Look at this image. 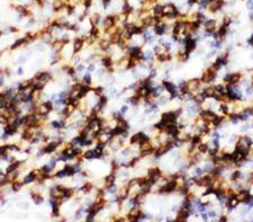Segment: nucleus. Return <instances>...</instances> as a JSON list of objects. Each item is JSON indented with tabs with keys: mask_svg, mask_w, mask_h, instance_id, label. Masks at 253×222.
<instances>
[{
	"mask_svg": "<svg viewBox=\"0 0 253 222\" xmlns=\"http://www.w3.org/2000/svg\"><path fill=\"white\" fill-rule=\"evenodd\" d=\"M115 21H116V19H115L114 17H111V16L107 17V18L105 19V28H110V27H112V26L115 25Z\"/></svg>",
	"mask_w": 253,
	"mask_h": 222,
	"instance_id": "4468645a",
	"label": "nucleus"
},
{
	"mask_svg": "<svg viewBox=\"0 0 253 222\" xmlns=\"http://www.w3.org/2000/svg\"><path fill=\"white\" fill-rule=\"evenodd\" d=\"M179 12L177 10V8L174 7V5L172 3H167L163 6V16L168 17V18H174L176 16H178Z\"/></svg>",
	"mask_w": 253,
	"mask_h": 222,
	"instance_id": "f03ea898",
	"label": "nucleus"
},
{
	"mask_svg": "<svg viewBox=\"0 0 253 222\" xmlns=\"http://www.w3.org/2000/svg\"><path fill=\"white\" fill-rule=\"evenodd\" d=\"M82 45H83L82 38H77V40L74 41V45H73V52L74 53L79 52L81 49H82Z\"/></svg>",
	"mask_w": 253,
	"mask_h": 222,
	"instance_id": "ddd939ff",
	"label": "nucleus"
},
{
	"mask_svg": "<svg viewBox=\"0 0 253 222\" xmlns=\"http://www.w3.org/2000/svg\"><path fill=\"white\" fill-rule=\"evenodd\" d=\"M44 104L46 105V107H47L50 111H52V109H53V103H52V102H45Z\"/></svg>",
	"mask_w": 253,
	"mask_h": 222,
	"instance_id": "cd10ccee",
	"label": "nucleus"
},
{
	"mask_svg": "<svg viewBox=\"0 0 253 222\" xmlns=\"http://www.w3.org/2000/svg\"><path fill=\"white\" fill-rule=\"evenodd\" d=\"M52 125H53V127L54 129H62V124H61V122H53L52 123Z\"/></svg>",
	"mask_w": 253,
	"mask_h": 222,
	"instance_id": "a878e982",
	"label": "nucleus"
},
{
	"mask_svg": "<svg viewBox=\"0 0 253 222\" xmlns=\"http://www.w3.org/2000/svg\"><path fill=\"white\" fill-rule=\"evenodd\" d=\"M102 90H104V89H102V87H97V88H96L93 91H95V94H96L97 96H100L101 94H102Z\"/></svg>",
	"mask_w": 253,
	"mask_h": 222,
	"instance_id": "393cba45",
	"label": "nucleus"
},
{
	"mask_svg": "<svg viewBox=\"0 0 253 222\" xmlns=\"http://www.w3.org/2000/svg\"><path fill=\"white\" fill-rule=\"evenodd\" d=\"M115 179H116V176H115V174H114V173L109 174V175L106 177V186L108 187V186L112 185V184H114V181H115Z\"/></svg>",
	"mask_w": 253,
	"mask_h": 222,
	"instance_id": "2eb2a0df",
	"label": "nucleus"
},
{
	"mask_svg": "<svg viewBox=\"0 0 253 222\" xmlns=\"http://www.w3.org/2000/svg\"><path fill=\"white\" fill-rule=\"evenodd\" d=\"M62 142V140L60 141H58V142H52L50 144H47L45 148L43 149V152H46V153H51V152H53V151H55V149L58 148V146H59V143Z\"/></svg>",
	"mask_w": 253,
	"mask_h": 222,
	"instance_id": "9d476101",
	"label": "nucleus"
},
{
	"mask_svg": "<svg viewBox=\"0 0 253 222\" xmlns=\"http://www.w3.org/2000/svg\"><path fill=\"white\" fill-rule=\"evenodd\" d=\"M249 130V125H243L242 126V131L243 132H246Z\"/></svg>",
	"mask_w": 253,
	"mask_h": 222,
	"instance_id": "7c9ffc66",
	"label": "nucleus"
},
{
	"mask_svg": "<svg viewBox=\"0 0 253 222\" xmlns=\"http://www.w3.org/2000/svg\"><path fill=\"white\" fill-rule=\"evenodd\" d=\"M37 1H42V0H37Z\"/></svg>",
	"mask_w": 253,
	"mask_h": 222,
	"instance_id": "e433bc0d",
	"label": "nucleus"
},
{
	"mask_svg": "<svg viewBox=\"0 0 253 222\" xmlns=\"http://www.w3.org/2000/svg\"><path fill=\"white\" fill-rule=\"evenodd\" d=\"M188 58H189V54H188L187 52H182V53H179V54H178V61H180V62H184V61H187Z\"/></svg>",
	"mask_w": 253,
	"mask_h": 222,
	"instance_id": "a211bd4d",
	"label": "nucleus"
},
{
	"mask_svg": "<svg viewBox=\"0 0 253 222\" xmlns=\"http://www.w3.org/2000/svg\"><path fill=\"white\" fill-rule=\"evenodd\" d=\"M149 140H150V137H147L145 133L140 132V133L134 134V135L131 137V143L132 144H138V146H140L142 142H144V141H149Z\"/></svg>",
	"mask_w": 253,
	"mask_h": 222,
	"instance_id": "39448f33",
	"label": "nucleus"
},
{
	"mask_svg": "<svg viewBox=\"0 0 253 222\" xmlns=\"http://www.w3.org/2000/svg\"><path fill=\"white\" fill-rule=\"evenodd\" d=\"M98 18H99V15H93L92 16V18H91V21H92V24H97L98 23Z\"/></svg>",
	"mask_w": 253,
	"mask_h": 222,
	"instance_id": "bb28decb",
	"label": "nucleus"
},
{
	"mask_svg": "<svg viewBox=\"0 0 253 222\" xmlns=\"http://www.w3.org/2000/svg\"><path fill=\"white\" fill-rule=\"evenodd\" d=\"M32 196H33V199H34V202L36 203V204H40L42 202H43V199H42V196L38 195V194H35V193H33L32 194Z\"/></svg>",
	"mask_w": 253,
	"mask_h": 222,
	"instance_id": "412c9836",
	"label": "nucleus"
},
{
	"mask_svg": "<svg viewBox=\"0 0 253 222\" xmlns=\"http://www.w3.org/2000/svg\"><path fill=\"white\" fill-rule=\"evenodd\" d=\"M161 176H162L161 171L156 167H153V168L149 169V171H147V177L150 178L152 184H155L158 180L161 178Z\"/></svg>",
	"mask_w": 253,
	"mask_h": 222,
	"instance_id": "7ed1b4c3",
	"label": "nucleus"
},
{
	"mask_svg": "<svg viewBox=\"0 0 253 222\" xmlns=\"http://www.w3.org/2000/svg\"><path fill=\"white\" fill-rule=\"evenodd\" d=\"M202 93H204V95L206 98H214L215 97V94H216V88H215V86H206L205 87V89L202 90Z\"/></svg>",
	"mask_w": 253,
	"mask_h": 222,
	"instance_id": "6e6552de",
	"label": "nucleus"
},
{
	"mask_svg": "<svg viewBox=\"0 0 253 222\" xmlns=\"http://www.w3.org/2000/svg\"><path fill=\"white\" fill-rule=\"evenodd\" d=\"M153 14L155 17H161L163 16V6L162 5H155L153 7Z\"/></svg>",
	"mask_w": 253,
	"mask_h": 222,
	"instance_id": "9b49d317",
	"label": "nucleus"
},
{
	"mask_svg": "<svg viewBox=\"0 0 253 222\" xmlns=\"http://www.w3.org/2000/svg\"><path fill=\"white\" fill-rule=\"evenodd\" d=\"M88 69H89V71H92V70H93V69H95V65H93V64H90V65H89V68H88Z\"/></svg>",
	"mask_w": 253,
	"mask_h": 222,
	"instance_id": "473e14b6",
	"label": "nucleus"
},
{
	"mask_svg": "<svg viewBox=\"0 0 253 222\" xmlns=\"http://www.w3.org/2000/svg\"><path fill=\"white\" fill-rule=\"evenodd\" d=\"M91 188H92V184L91 183H86L82 187H81V192H83V193H88V192H90Z\"/></svg>",
	"mask_w": 253,
	"mask_h": 222,
	"instance_id": "6ab92c4d",
	"label": "nucleus"
},
{
	"mask_svg": "<svg viewBox=\"0 0 253 222\" xmlns=\"http://www.w3.org/2000/svg\"><path fill=\"white\" fill-rule=\"evenodd\" d=\"M62 7H63V1L56 0V1L54 2V9H55V10H60Z\"/></svg>",
	"mask_w": 253,
	"mask_h": 222,
	"instance_id": "5701e85b",
	"label": "nucleus"
},
{
	"mask_svg": "<svg viewBox=\"0 0 253 222\" xmlns=\"http://www.w3.org/2000/svg\"><path fill=\"white\" fill-rule=\"evenodd\" d=\"M215 77H216V74H214V72L209 71L207 69L206 71H204L202 78H200V81H202V84H208V82H212L213 80L215 79Z\"/></svg>",
	"mask_w": 253,
	"mask_h": 222,
	"instance_id": "423d86ee",
	"label": "nucleus"
},
{
	"mask_svg": "<svg viewBox=\"0 0 253 222\" xmlns=\"http://www.w3.org/2000/svg\"><path fill=\"white\" fill-rule=\"evenodd\" d=\"M232 23V19L230 18V17H224V21H223V25H225V26H230V24Z\"/></svg>",
	"mask_w": 253,
	"mask_h": 222,
	"instance_id": "b1692460",
	"label": "nucleus"
},
{
	"mask_svg": "<svg viewBox=\"0 0 253 222\" xmlns=\"http://www.w3.org/2000/svg\"><path fill=\"white\" fill-rule=\"evenodd\" d=\"M239 204H240V201H239V200L236 199V196L234 195L232 197L227 199V201H226V208H227L228 210H233V209H235Z\"/></svg>",
	"mask_w": 253,
	"mask_h": 222,
	"instance_id": "1a4fd4ad",
	"label": "nucleus"
},
{
	"mask_svg": "<svg viewBox=\"0 0 253 222\" xmlns=\"http://www.w3.org/2000/svg\"><path fill=\"white\" fill-rule=\"evenodd\" d=\"M86 2H84V5H86V7L88 8V7H90V5H91V0H84Z\"/></svg>",
	"mask_w": 253,
	"mask_h": 222,
	"instance_id": "c756f323",
	"label": "nucleus"
},
{
	"mask_svg": "<svg viewBox=\"0 0 253 222\" xmlns=\"http://www.w3.org/2000/svg\"><path fill=\"white\" fill-rule=\"evenodd\" d=\"M242 79V74L240 72H233V74H227L224 77V82L226 85H237Z\"/></svg>",
	"mask_w": 253,
	"mask_h": 222,
	"instance_id": "f257e3e1",
	"label": "nucleus"
},
{
	"mask_svg": "<svg viewBox=\"0 0 253 222\" xmlns=\"http://www.w3.org/2000/svg\"><path fill=\"white\" fill-rule=\"evenodd\" d=\"M101 62H102V64H104L105 67H107V68H110L111 65H112V61H111V59L109 58V56H105V58H102Z\"/></svg>",
	"mask_w": 253,
	"mask_h": 222,
	"instance_id": "f3484780",
	"label": "nucleus"
},
{
	"mask_svg": "<svg viewBox=\"0 0 253 222\" xmlns=\"http://www.w3.org/2000/svg\"><path fill=\"white\" fill-rule=\"evenodd\" d=\"M83 158H86V159L95 158V150H92V151H87V152L83 155Z\"/></svg>",
	"mask_w": 253,
	"mask_h": 222,
	"instance_id": "4be33fe9",
	"label": "nucleus"
},
{
	"mask_svg": "<svg viewBox=\"0 0 253 222\" xmlns=\"http://www.w3.org/2000/svg\"><path fill=\"white\" fill-rule=\"evenodd\" d=\"M36 180V175L34 174V171H32L29 173L26 177H25V179H24V183H26V184H28V183H32V181H35Z\"/></svg>",
	"mask_w": 253,
	"mask_h": 222,
	"instance_id": "dca6fc26",
	"label": "nucleus"
},
{
	"mask_svg": "<svg viewBox=\"0 0 253 222\" xmlns=\"http://www.w3.org/2000/svg\"><path fill=\"white\" fill-rule=\"evenodd\" d=\"M218 221H221V222H225V221H227V217H225V215H222V217H221V219H219Z\"/></svg>",
	"mask_w": 253,
	"mask_h": 222,
	"instance_id": "c85d7f7f",
	"label": "nucleus"
},
{
	"mask_svg": "<svg viewBox=\"0 0 253 222\" xmlns=\"http://www.w3.org/2000/svg\"><path fill=\"white\" fill-rule=\"evenodd\" d=\"M127 109H128V107H127V106H124V107H123V108H121V113H125V112H126V111H127Z\"/></svg>",
	"mask_w": 253,
	"mask_h": 222,
	"instance_id": "2f4dec72",
	"label": "nucleus"
},
{
	"mask_svg": "<svg viewBox=\"0 0 253 222\" xmlns=\"http://www.w3.org/2000/svg\"><path fill=\"white\" fill-rule=\"evenodd\" d=\"M208 144H206V143H199L198 146H197V152L198 153H202V155H205V153H207L208 152Z\"/></svg>",
	"mask_w": 253,
	"mask_h": 222,
	"instance_id": "f8f14e48",
	"label": "nucleus"
},
{
	"mask_svg": "<svg viewBox=\"0 0 253 222\" xmlns=\"http://www.w3.org/2000/svg\"><path fill=\"white\" fill-rule=\"evenodd\" d=\"M205 30H206V33H208V34L215 33V31H216V21L208 19V21H205Z\"/></svg>",
	"mask_w": 253,
	"mask_h": 222,
	"instance_id": "0eeeda50",
	"label": "nucleus"
},
{
	"mask_svg": "<svg viewBox=\"0 0 253 222\" xmlns=\"http://www.w3.org/2000/svg\"><path fill=\"white\" fill-rule=\"evenodd\" d=\"M21 72H23V70H21V69H19V70H18V74H21Z\"/></svg>",
	"mask_w": 253,
	"mask_h": 222,
	"instance_id": "c9c22d12",
	"label": "nucleus"
},
{
	"mask_svg": "<svg viewBox=\"0 0 253 222\" xmlns=\"http://www.w3.org/2000/svg\"><path fill=\"white\" fill-rule=\"evenodd\" d=\"M235 196H236V199L240 201V203H241V202L246 203V202L250 200V197H251V193L248 190L241 188V190H239L235 193Z\"/></svg>",
	"mask_w": 253,
	"mask_h": 222,
	"instance_id": "20e7f679",
	"label": "nucleus"
},
{
	"mask_svg": "<svg viewBox=\"0 0 253 222\" xmlns=\"http://www.w3.org/2000/svg\"><path fill=\"white\" fill-rule=\"evenodd\" d=\"M21 183H19V181H12V186H11V188H12V190L14 192H18V190L21 188Z\"/></svg>",
	"mask_w": 253,
	"mask_h": 222,
	"instance_id": "aec40b11",
	"label": "nucleus"
},
{
	"mask_svg": "<svg viewBox=\"0 0 253 222\" xmlns=\"http://www.w3.org/2000/svg\"><path fill=\"white\" fill-rule=\"evenodd\" d=\"M249 43H250V44H251V45H252V46H253V35H252V36H251V38L249 40Z\"/></svg>",
	"mask_w": 253,
	"mask_h": 222,
	"instance_id": "72a5a7b5",
	"label": "nucleus"
},
{
	"mask_svg": "<svg viewBox=\"0 0 253 222\" xmlns=\"http://www.w3.org/2000/svg\"><path fill=\"white\" fill-rule=\"evenodd\" d=\"M108 2H109V0H104V5H105V6H107Z\"/></svg>",
	"mask_w": 253,
	"mask_h": 222,
	"instance_id": "f704fd0d",
	"label": "nucleus"
}]
</instances>
